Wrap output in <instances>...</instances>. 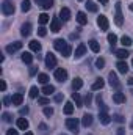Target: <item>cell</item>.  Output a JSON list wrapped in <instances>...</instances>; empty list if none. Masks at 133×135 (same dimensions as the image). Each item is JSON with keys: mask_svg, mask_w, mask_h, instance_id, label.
<instances>
[{"mask_svg": "<svg viewBox=\"0 0 133 135\" xmlns=\"http://www.w3.org/2000/svg\"><path fill=\"white\" fill-rule=\"evenodd\" d=\"M114 54H116V57H117L119 60H124V58H127V57L130 55L127 49H116V50H114Z\"/></svg>", "mask_w": 133, "mask_h": 135, "instance_id": "44dd1931", "label": "cell"}, {"mask_svg": "<svg viewBox=\"0 0 133 135\" xmlns=\"http://www.w3.org/2000/svg\"><path fill=\"white\" fill-rule=\"evenodd\" d=\"M116 14H114V22H116V25H122L124 24V16H122V6H121V2H117L116 3Z\"/></svg>", "mask_w": 133, "mask_h": 135, "instance_id": "3957f363", "label": "cell"}, {"mask_svg": "<svg viewBox=\"0 0 133 135\" xmlns=\"http://www.w3.org/2000/svg\"><path fill=\"white\" fill-rule=\"evenodd\" d=\"M28 113V107H22L21 108V115H27Z\"/></svg>", "mask_w": 133, "mask_h": 135, "instance_id": "f907efd6", "label": "cell"}, {"mask_svg": "<svg viewBox=\"0 0 133 135\" xmlns=\"http://www.w3.org/2000/svg\"><path fill=\"white\" fill-rule=\"evenodd\" d=\"M6 135H19V132H17L16 129H8V131H6Z\"/></svg>", "mask_w": 133, "mask_h": 135, "instance_id": "7dc6e473", "label": "cell"}, {"mask_svg": "<svg viewBox=\"0 0 133 135\" xmlns=\"http://www.w3.org/2000/svg\"><path fill=\"white\" fill-rule=\"evenodd\" d=\"M30 33H32V24H30V22H25V24L21 27V35L27 38V36H30Z\"/></svg>", "mask_w": 133, "mask_h": 135, "instance_id": "5bb4252c", "label": "cell"}, {"mask_svg": "<svg viewBox=\"0 0 133 135\" xmlns=\"http://www.w3.org/2000/svg\"><path fill=\"white\" fill-rule=\"evenodd\" d=\"M108 42L111 44V47H114V46H116V42H117V36H116L114 33H110V35H108Z\"/></svg>", "mask_w": 133, "mask_h": 135, "instance_id": "d590c367", "label": "cell"}, {"mask_svg": "<svg viewBox=\"0 0 133 135\" xmlns=\"http://www.w3.org/2000/svg\"><path fill=\"white\" fill-rule=\"evenodd\" d=\"M81 86H83V80H81L80 77H75V79H74V82H72V88H74V91L80 90Z\"/></svg>", "mask_w": 133, "mask_h": 135, "instance_id": "484cf974", "label": "cell"}, {"mask_svg": "<svg viewBox=\"0 0 133 135\" xmlns=\"http://www.w3.org/2000/svg\"><path fill=\"white\" fill-rule=\"evenodd\" d=\"M14 11H16V8H14V5L9 0H3L2 2V13L5 16H11V14H14Z\"/></svg>", "mask_w": 133, "mask_h": 135, "instance_id": "7a4b0ae2", "label": "cell"}, {"mask_svg": "<svg viewBox=\"0 0 133 135\" xmlns=\"http://www.w3.org/2000/svg\"><path fill=\"white\" fill-rule=\"evenodd\" d=\"M60 19H61L63 22H67V21L70 19V9H69V8H61V11H60Z\"/></svg>", "mask_w": 133, "mask_h": 135, "instance_id": "2e32d148", "label": "cell"}, {"mask_svg": "<svg viewBox=\"0 0 133 135\" xmlns=\"http://www.w3.org/2000/svg\"><path fill=\"white\" fill-rule=\"evenodd\" d=\"M38 94H39V90H38V86H32L30 88V93H28V96L34 99V98H38Z\"/></svg>", "mask_w": 133, "mask_h": 135, "instance_id": "8d00e7d4", "label": "cell"}, {"mask_svg": "<svg viewBox=\"0 0 133 135\" xmlns=\"http://www.w3.org/2000/svg\"><path fill=\"white\" fill-rule=\"evenodd\" d=\"M129 83H130V85H133V77H130V79H129Z\"/></svg>", "mask_w": 133, "mask_h": 135, "instance_id": "9f6ffc18", "label": "cell"}, {"mask_svg": "<svg viewBox=\"0 0 133 135\" xmlns=\"http://www.w3.org/2000/svg\"><path fill=\"white\" fill-rule=\"evenodd\" d=\"M45 66L49 68V69L57 66V58H55V55H53V54H50V52L45 55Z\"/></svg>", "mask_w": 133, "mask_h": 135, "instance_id": "52a82bcc", "label": "cell"}, {"mask_svg": "<svg viewBox=\"0 0 133 135\" xmlns=\"http://www.w3.org/2000/svg\"><path fill=\"white\" fill-rule=\"evenodd\" d=\"M121 42H122V46H124V47H129V46H132V44H133L132 38H130V36H125V35L121 38Z\"/></svg>", "mask_w": 133, "mask_h": 135, "instance_id": "4dcf8cb0", "label": "cell"}, {"mask_svg": "<svg viewBox=\"0 0 133 135\" xmlns=\"http://www.w3.org/2000/svg\"><path fill=\"white\" fill-rule=\"evenodd\" d=\"M30 8H32V2H30V0H22L21 9H22L24 13H27V11H30Z\"/></svg>", "mask_w": 133, "mask_h": 135, "instance_id": "f546056e", "label": "cell"}, {"mask_svg": "<svg viewBox=\"0 0 133 135\" xmlns=\"http://www.w3.org/2000/svg\"><path fill=\"white\" fill-rule=\"evenodd\" d=\"M39 131H41V134H44V135L49 134V127H47L44 123H41V124H39Z\"/></svg>", "mask_w": 133, "mask_h": 135, "instance_id": "f35d334b", "label": "cell"}, {"mask_svg": "<svg viewBox=\"0 0 133 135\" xmlns=\"http://www.w3.org/2000/svg\"><path fill=\"white\" fill-rule=\"evenodd\" d=\"M77 22H78L80 25H86V24H88V17H86V14H85L83 11L77 13Z\"/></svg>", "mask_w": 133, "mask_h": 135, "instance_id": "7402d4cb", "label": "cell"}, {"mask_svg": "<svg viewBox=\"0 0 133 135\" xmlns=\"http://www.w3.org/2000/svg\"><path fill=\"white\" fill-rule=\"evenodd\" d=\"M132 129H133V119H132Z\"/></svg>", "mask_w": 133, "mask_h": 135, "instance_id": "91938a15", "label": "cell"}, {"mask_svg": "<svg viewBox=\"0 0 133 135\" xmlns=\"http://www.w3.org/2000/svg\"><path fill=\"white\" fill-rule=\"evenodd\" d=\"M38 19H39V22H41L42 25H44V24H47V22L50 21V19H49V16H47L45 13H42V14H39V16H38Z\"/></svg>", "mask_w": 133, "mask_h": 135, "instance_id": "74e56055", "label": "cell"}, {"mask_svg": "<svg viewBox=\"0 0 133 135\" xmlns=\"http://www.w3.org/2000/svg\"><path fill=\"white\" fill-rule=\"evenodd\" d=\"M113 101L116 104H124L125 102V94L124 93H114L113 94Z\"/></svg>", "mask_w": 133, "mask_h": 135, "instance_id": "603a6c76", "label": "cell"}, {"mask_svg": "<svg viewBox=\"0 0 133 135\" xmlns=\"http://www.w3.org/2000/svg\"><path fill=\"white\" fill-rule=\"evenodd\" d=\"M97 25L100 27V30H102V32H105V30H108V27H110V22H108V17H106V16H103V14H100L99 17H97Z\"/></svg>", "mask_w": 133, "mask_h": 135, "instance_id": "5b68a950", "label": "cell"}, {"mask_svg": "<svg viewBox=\"0 0 133 135\" xmlns=\"http://www.w3.org/2000/svg\"><path fill=\"white\" fill-rule=\"evenodd\" d=\"M129 8H130V11H133V3H130V5H129Z\"/></svg>", "mask_w": 133, "mask_h": 135, "instance_id": "6f0895ef", "label": "cell"}, {"mask_svg": "<svg viewBox=\"0 0 133 135\" xmlns=\"http://www.w3.org/2000/svg\"><path fill=\"white\" fill-rule=\"evenodd\" d=\"M72 101L75 102L77 107H83V101H81V98H80L78 93H72Z\"/></svg>", "mask_w": 133, "mask_h": 135, "instance_id": "f1b7e54d", "label": "cell"}, {"mask_svg": "<svg viewBox=\"0 0 133 135\" xmlns=\"http://www.w3.org/2000/svg\"><path fill=\"white\" fill-rule=\"evenodd\" d=\"M3 104H5V105L8 107V105H9V104H13V102H11V99H9L8 96H5V98H3Z\"/></svg>", "mask_w": 133, "mask_h": 135, "instance_id": "c3c4849f", "label": "cell"}, {"mask_svg": "<svg viewBox=\"0 0 133 135\" xmlns=\"http://www.w3.org/2000/svg\"><path fill=\"white\" fill-rule=\"evenodd\" d=\"M2 118H3V121H5V123H11V121H13V116H11L9 113H6V112L2 115Z\"/></svg>", "mask_w": 133, "mask_h": 135, "instance_id": "60d3db41", "label": "cell"}, {"mask_svg": "<svg viewBox=\"0 0 133 135\" xmlns=\"http://www.w3.org/2000/svg\"><path fill=\"white\" fill-rule=\"evenodd\" d=\"M103 85H105V82H103V79H96V80H94V83H93V85H91V90H93V91H97V90H102V88H103Z\"/></svg>", "mask_w": 133, "mask_h": 135, "instance_id": "ac0fdd59", "label": "cell"}, {"mask_svg": "<svg viewBox=\"0 0 133 135\" xmlns=\"http://www.w3.org/2000/svg\"><path fill=\"white\" fill-rule=\"evenodd\" d=\"M108 82H110V85L111 86H114V88H117L119 86V80H117V75H116V72H110L108 74Z\"/></svg>", "mask_w": 133, "mask_h": 135, "instance_id": "7c38bea8", "label": "cell"}, {"mask_svg": "<svg viewBox=\"0 0 133 135\" xmlns=\"http://www.w3.org/2000/svg\"><path fill=\"white\" fill-rule=\"evenodd\" d=\"M132 93H133V91H132Z\"/></svg>", "mask_w": 133, "mask_h": 135, "instance_id": "e7e4bbea", "label": "cell"}, {"mask_svg": "<svg viewBox=\"0 0 133 135\" xmlns=\"http://www.w3.org/2000/svg\"><path fill=\"white\" fill-rule=\"evenodd\" d=\"M61 54H63V57L67 58V57H70V54H72V47H70V44H67L66 47L61 50Z\"/></svg>", "mask_w": 133, "mask_h": 135, "instance_id": "e575fe53", "label": "cell"}, {"mask_svg": "<svg viewBox=\"0 0 133 135\" xmlns=\"http://www.w3.org/2000/svg\"><path fill=\"white\" fill-rule=\"evenodd\" d=\"M88 44H89V49H91V50H93L94 54H97V52L100 50V46H99V42H97L96 39H91V41H89Z\"/></svg>", "mask_w": 133, "mask_h": 135, "instance_id": "4316f807", "label": "cell"}, {"mask_svg": "<svg viewBox=\"0 0 133 135\" xmlns=\"http://www.w3.org/2000/svg\"><path fill=\"white\" fill-rule=\"evenodd\" d=\"M60 135H66V134H60Z\"/></svg>", "mask_w": 133, "mask_h": 135, "instance_id": "94428289", "label": "cell"}, {"mask_svg": "<svg viewBox=\"0 0 133 135\" xmlns=\"http://www.w3.org/2000/svg\"><path fill=\"white\" fill-rule=\"evenodd\" d=\"M24 135H33V132H25Z\"/></svg>", "mask_w": 133, "mask_h": 135, "instance_id": "680465c9", "label": "cell"}, {"mask_svg": "<svg viewBox=\"0 0 133 135\" xmlns=\"http://www.w3.org/2000/svg\"><path fill=\"white\" fill-rule=\"evenodd\" d=\"M55 79L58 80V82H64L67 79V71L64 68H58V69H55Z\"/></svg>", "mask_w": 133, "mask_h": 135, "instance_id": "8992f818", "label": "cell"}, {"mask_svg": "<svg viewBox=\"0 0 133 135\" xmlns=\"http://www.w3.org/2000/svg\"><path fill=\"white\" fill-rule=\"evenodd\" d=\"M0 90H2V91L6 90V83H5V80H0Z\"/></svg>", "mask_w": 133, "mask_h": 135, "instance_id": "681fc988", "label": "cell"}, {"mask_svg": "<svg viewBox=\"0 0 133 135\" xmlns=\"http://www.w3.org/2000/svg\"><path fill=\"white\" fill-rule=\"evenodd\" d=\"M113 119L117 121V123H124V116L122 115H113Z\"/></svg>", "mask_w": 133, "mask_h": 135, "instance_id": "ee69618b", "label": "cell"}, {"mask_svg": "<svg viewBox=\"0 0 133 135\" xmlns=\"http://www.w3.org/2000/svg\"><path fill=\"white\" fill-rule=\"evenodd\" d=\"M17 129H21V131H27L28 129V126H30V123H28V119L27 118H17Z\"/></svg>", "mask_w": 133, "mask_h": 135, "instance_id": "30bf717a", "label": "cell"}, {"mask_svg": "<svg viewBox=\"0 0 133 135\" xmlns=\"http://www.w3.org/2000/svg\"><path fill=\"white\" fill-rule=\"evenodd\" d=\"M55 101L61 102V101H63V94H57V96H55Z\"/></svg>", "mask_w": 133, "mask_h": 135, "instance_id": "816d5d0a", "label": "cell"}, {"mask_svg": "<svg viewBox=\"0 0 133 135\" xmlns=\"http://www.w3.org/2000/svg\"><path fill=\"white\" fill-rule=\"evenodd\" d=\"M38 82L47 85V82H49V75H47V74H38Z\"/></svg>", "mask_w": 133, "mask_h": 135, "instance_id": "836d02e7", "label": "cell"}, {"mask_svg": "<svg viewBox=\"0 0 133 135\" xmlns=\"http://www.w3.org/2000/svg\"><path fill=\"white\" fill-rule=\"evenodd\" d=\"M93 119H94V116H93L91 113H85L83 118H81V124H83V127H89V126L93 124Z\"/></svg>", "mask_w": 133, "mask_h": 135, "instance_id": "9c48e42d", "label": "cell"}, {"mask_svg": "<svg viewBox=\"0 0 133 135\" xmlns=\"http://www.w3.org/2000/svg\"><path fill=\"white\" fill-rule=\"evenodd\" d=\"M124 134H125V131H124L122 127H119V129H117V135H124Z\"/></svg>", "mask_w": 133, "mask_h": 135, "instance_id": "db71d44e", "label": "cell"}, {"mask_svg": "<svg viewBox=\"0 0 133 135\" xmlns=\"http://www.w3.org/2000/svg\"><path fill=\"white\" fill-rule=\"evenodd\" d=\"M21 49H22V42H21V41H14V42L8 44V46L5 47V50H6L8 54H14V52L21 50Z\"/></svg>", "mask_w": 133, "mask_h": 135, "instance_id": "277c9868", "label": "cell"}, {"mask_svg": "<svg viewBox=\"0 0 133 135\" xmlns=\"http://www.w3.org/2000/svg\"><path fill=\"white\" fill-rule=\"evenodd\" d=\"M44 115H45V116H52V115H53V108H52V107H45V108H44Z\"/></svg>", "mask_w": 133, "mask_h": 135, "instance_id": "7bdbcfd3", "label": "cell"}, {"mask_svg": "<svg viewBox=\"0 0 133 135\" xmlns=\"http://www.w3.org/2000/svg\"><path fill=\"white\" fill-rule=\"evenodd\" d=\"M86 8H88V11H91V13H97V5H96L94 2H91V0H88Z\"/></svg>", "mask_w": 133, "mask_h": 135, "instance_id": "d6a6232c", "label": "cell"}, {"mask_svg": "<svg viewBox=\"0 0 133 135\" xmlns=\"http://www.w3.org/2000/svg\"><path fill=\"white\" fill-rule=\"evenodd\" d=\"M132 66H133V60H132Z\"/></svg>", "mask_w": 133, "mask_h": 135, "instance_id": "6125c7cd", "label": "cell"}, {"mask_svg": "<svg viewBox=\"0 0 133 135\" xmlns=\"http://www.w3.org/2000/svg\"><path fill=\"white\" fill-rule=\"evenodd\" d=\"M66 46H67V42L63 39V38H58V39H55V41H53V47H55L57 50H60V52H61Z\"/></svg>", "mask_w": 133, "mask_h": 135, "instance_id": "4fadbf2b", "label": "cell"}, {"mask_svg": "<svg viewBox=\"0 0 133 135\" xmlns=\"http://www.w3.org/2000/svg\"><path fill=\"white\" fill-rule=\"evenodd\" d=\"M38 35H39V36H45V35H47V28H45V27H39Z\"/></svg>", "mask_w": 133, "mask_h": 135, "instance_id": "f6af8a7d", "label": "cell"}, {"mask_svg": "<svg viewBox=\"0 0 133 135\" xmlns=\"http://www.w3.org/2000/svg\"><path fill=\"white\" fill-rule=\"evenodd\" d=\"M55 93V86L53 85H44V88H42V94H45V96H52Z\"/></svg>", "mask_w": 133, "mask_h": 135, "instance_id": "cb8c5ba5", "label": "cell"}, {"mask_svg": "<svg viewBox=\"0 0 133 135\" xmlns=\"http://www.w3.org/2000/svg\"><path fill=\"white\" fill-rule=\"evenodd\" d=\"M116 68H117V71H119L121 74H127V72H129V65H127L124 60H119L117 65H116Z\"/></svg>", "mask_w": 133, "mask_h": 135, "instance_id": "9a60e30c", "label": "cell"}, {"mask_svg": "<svg viewBox=\"0 0 133 135\" xmlns=\"http://www.w3.org/2000/svg\"><path fill=\"white\" fill-rule=\"evenodd\" d=\"M22 61L27 63V65H30V63L33 61V55H32L30 52H24V54H22Z\"/></svg>", "mask_w": 133, "mask_h": 135, "instance_id": "83f0119b", "label": "cell"}, {"mask_svg": "<svg viewBox=\"0 0 133 135\" xmlns=\"http://www.w3.org/2000/svg\"><path fill=\"white\" fill-rule=\"evenodd\" d=\"M86 54V46L85 44H78V47L75 49V58H81Z\"/></svg>", "mask_w": 133, "mask_h": 135, "instance_id": "ffe728a7", "label": "cell"}, {"mask_svg": "<svg viewBox=\"0 0 133 135\" xmlns=\"http://www.w3.org/2000/svg\"><path fill=\"white\" fill-rule=\"evenodd\" d=\"M91 102H93V94H91V93H88V94H86V98H85V105H91Z\"/></svg>", "mask_w": 133, "mask_h": 135, "instance_id": "b9f144b4", "label": "cell"}, {"mask_svg": "<svg viewBox=\"0 0 133 135\" xmlns=\"http://www.w3.org/2000/svg\"><path fill=\"white\" fill-rule=\"evenodd\" d=\"M78 2H81V0H78Z\"/></svg>", "mask_w": 133, "mask_h": 135, "instance_id": "be15d7a7", "label": "cell"}, {"mask_svg": "<svg viewBox=\"0 0 133 135\" xmlns=\"http://www.w3.org/2000/svg\"><path fill=\"white\" fill-rule=\"evenodd\" d=\"M100 3H102V5H106V3H108V2H110V0H99Z\"/></svg>", "mask_w": 133, "mask_h": 135, "instance_id": "11a10c76", "label": "cell"}, {"mask_svg": "<svg viewBox=\"0 0 133 135\" xmlns=\"http://www.w3.org/2000/svg\"><path fill=\"white\" fill-rule=\"evenodd\" d=\"M38 102H39V104H41V105H47V104H49V99H47V98H39V99H38Z\"/></svg>", "mask_w": 133, "mask_h": 135, "instance_id": "bcb514c9", "label": "cell"}, {"mask_svg": "<svg viewBox=\"0 0 133 135\" xmlns=\"http://www.w3.org/2000/svg\"><path fill=\"white\" fill-rule=\"evenodd\" d=\"M36 71H38V68H36V66H33L32 69H30V74H32V75H34V74H36Z\"/></svg>", "mask_w": 133, "mask_h": 135, "instance_id": "f5cc1de1", "label": "cell"}, {"mask_svg": "<svg viewBox=\"0 0 133 135\" xmlns=\"http://www.w3.org/2000/svg\"><path fill=\"white\" fill-rule=\"evenodd\" d=\"M78 126H80V121L77 119V118H67L66 119V127L72 132V134H78L80 131H78Z\"/></svg>", "mask_w": 133, "mask_h": 135, "instance_id": "6da1fadb", "label": "cell"}, {"mask_svg": "<svg viewBox=\"0 0 133 135\" xmlns=\"http://www.w3.org/2000/svg\"><path fill=\"white\" fill-rule=\"evenodd\" d=\"M103 66H105V60H103V58H97V60H96V68H97V69H102Z\"/></svg>", "mask_w": 133, "mask_h": 135, "instance_id": "ab89813d", "label": "cell"}, {"mask_svg": "<svg viewBox=\"0 0 133 135\" xmlns=\"http://www.w3.org/2000/svg\"><path fill=\"white\" fill-rule=\"evenodd\" d=\"M64 113L66 115H72L74 113V104L72 102H66L64 104Z\"/></svg>", "mask_w": 133, "mask_h": 135, "instance_id": "1f68e13d", "label": "cell"}, {"mask_svg": "<svg viewBox=\"0 0 133 135\" xmlns=\"http://www.w3.org/2000/svg\"><path fill=\"white\" fill-rule=\"evenodd\" d=\"M39 6H42L44 9H50L53 6V0H34Z\"/></svg>", "mask_w": 133, "mask_h": 135, "instance_id": "e0dca14e", "label": "cell"}, {"mask_svg": "<svg viewBox=\"0 0 133 135\" xmlns=\"http://www.w3.org/2000/svg\"><path fill=\"white\" fill-rule=\"evenodd\" d=\"M11 102H13V105H22V102H24V96H22L21 93H14L13 98H11Z\"/></svg>", "mask_w": 133, "mask_h": 135, "instance_id": "d6986e66", "label": "cell"}, {"mask_svg": "<svg viewBox=\"0 0 133 135\" xmlns=\"http://www.w3.org/2000/svg\"><path fill=\"white\" fill-rule=\"evenodd\" d=\"M50 30L55 32V33L61 30V19H60V17H53V19H52V22H50Z\"/></svg>", "mask_w": 133, "mask_h": 135, "instance_id": "ba28073f", "label": "cell"}, {"mask_svg": "<svg viewBox=\"0 0 133 135\" xmlns=\"http://www.w3.org/2000/svg\"><path fill=\"white\" fill-rule=\"evenodd\" d=\"M28 47H30V50H33V52H39V50H41V42H38L36 39H33V41L28 42Z\"/></svg>", "mask_w": 133, "mask_h": 135, "instance_id": "d4e9b609", "label": "cell"}, {"mask_svg": "<svg viewBox=\"0 0 133 135\" xmlns=\"http://www.w3.org/2000/svg\"><path fill=\"white\" fill-rule=\"evenodd\" d=\"M99 119H100V123H102L103 126H106V124L111 123V116H110L106 112H99Z\"/></svg>", "mask_w": 133, "mask_h": 135, "instance_id": "8fae6325", "label": "cell"}]
</instances>
